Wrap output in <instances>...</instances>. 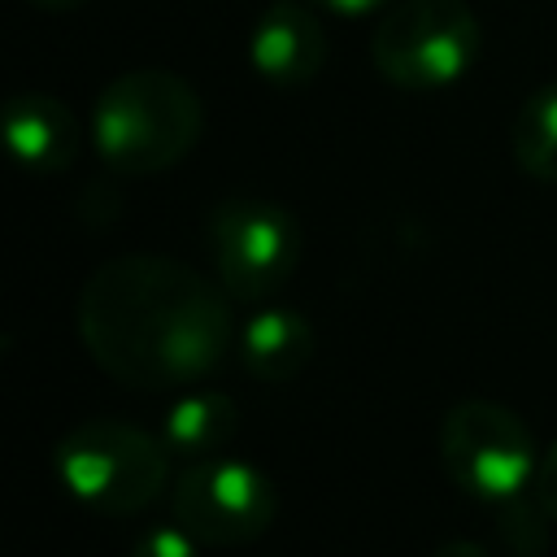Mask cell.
<instances>
[{
	"instance_id": "obj_12",
	"label": "cell",
	"mask_w": 557,
	"mask_h": 557,
	"mask_svg": "<svg viewBox=\"0 0 557 557\" xmlns=\"http://www.w3.org/2000/svg\"><path fill=\"white\" fill-rule=\"evenodd\" d=\"M513 161L535 183H557V78L540 83L513 117Z\"/></svg>"
},
{
	"instance_id": "obj_16",
	"label": "cell",
	"mask_w": 557,
	"mask_h": 557,
	"mask_svg": "<svg viewBox=\"0 0 557 557\" xmlns=\"http://www.w3.org/2000/svg\"><path fill=\"white\" fill-rule=\"evenodd\" d=\"M396 0H313V9L335 13V17H370V13H383Z\"/></svg>"
},
{
	"instance_id": "obj_18",
	"label": "cell",
	"mask_w": 557,
	"mask_h": 557,
	"mask_svg": "<svg viewBox=\"0 0 557 557\" xmlns=\"http://www.w3.org/2000/svg\"><path fill=\"white\" fill-rule=\"evenodd\" d=\"M26 4H35V9H44V13H74V9H83V4H91V0H26Z\"/></svg>"
},
{
	"instance_id": "obj_10",
	"label": "cell",
	"mask_w": 557,
	"mask_h": 557,
	"mask_svg": "<svg viewBox=\"0 0 557 557\" xmlns=\"http://www.w3.org/2000/svg\"><path fill=\"white\" fill-rule=\"evenodd\" d=\"M313 348H318L313 322L292 305H265V309L248 313L235 335V352H239L244 370L261 383L296 379L313 361Z\"/></svg>"
},
{
	"instance_id": "obj_11",
	"label": "cell",
	"mask_w": 557,
	"mask_h": 557,
	"mask_svg": "<svg viewBox=\"0 0 557 557\" xmlns=\"http://www.w3.org/2000/svg\"><path fill=\"white\" fill-rule=\"evenodd\" d=\"M239 435V405L218 392V387H191L183 392L165 418H161V440L178 461H200L222 453Z\"/></svg>"
},
{
	"instance_id": "obj_15",
	"label": "cell",
	"mask_w": 557,
	"mask_h": 557,
	"mask_svg": "<svg viewBox=\"0 0 557 557\" xmlns=\"http://www.w3.org/2000/svg\"><path fill=\"white\" fill-rule=\"evenodd\" d=\"M535 492H540V500H544V509L553 513V522H557V440L540 453V470H535Z\"/></svg>"
},
{
	"instance_id": "obj_5",
	"label": "cell",
	"mask_w": 557,
	"mask_h": 557,
	"mask_svg": "<svg viewBox=\"0 0 557 557\" xmlns=\"http://www.w3.org/2000/svg\"><path fill=\"white\" fill-rule=\"evenodd\" d=\"M444 474L483 505H505L535 487L540 453L531 426L500 400H457L440 418Z\"/></svg>"
},
{
	"instance_id": "obj_13",
	"label": "cell",
	"mask_w": 557,
	"mask_h": 557,
	"mask_svg": "<svg viewBox=\"0 0 557 557\" xmlns=\"http://www.w3.org/2000/svg\"><path fill=\"white\" fill-rule=\"evenodd\" d=\"M496 509H500V540H505V548L513 557H540L544 540H548V522H553V513L544 509L540 492L531 487V492H522V496H513V500H505Z\"/></svg>"
},
{
	"instance_id": "obj_7",
	"label": "cell",
	"mask_w": 557,
	"mask_h": 557,
	"mask_svg": "<svg viewBox=\"0 0 557 557\" xmlns=\"http://www.w3.org/2000/svg\"><path fill=\"white\" fill-rule=\"evenodd\" d=\"M170 509L183 531L213 548L261 540L278 518V487L252 461L213 453L187 461L170 487Z\"/></svg>"
},
{
	"instance_id": "obj_9",
	"label": "cell",
	"mask_w": 557,
	"mask_h": 557,
	"mask_svg": "<svg viewBox=\"0 0 557 557\" xmlns=\"http://www.w3.org/2000/svg\"><path fill=\"white\" fill-rule=\"evenodd\" d=\"M4 144L22 170L61 174L78 157V117L48 91H17L4 104Z\"/></svg>"
},
{
	"instance_id": "obj_2",
	"label": "cell",
	"mask_w": 557,
	"mask_h": 557,
	"mask_svg": "<svg viewBox=\"0 0 557 557\" xmlns=\"http://www.w3.org/2000/svg\"><path fill=\"white\" fill-rule=\"evenodd\" d=\"M205 131L200 91L174 70H126L91 104V144L113 174H161L178 165Z\"/></svg>"
},
{
	"instance_id": "obj_8",
	"label": "cell",
	"mask_w": 557,
	"mask_h": 557,
	"mask_svg": "<svg viewBox=\"0 0 557 557\" xmlns=\"http://www.w3.org/2000/svg\"><path fill=\"white\" fill-rule=\"evenodd\" d=\"M248 61L257 78H265L278 91H296L313 83L326 65V30L318 22V9L300 0L265 4L248 30Z\"/></svg>"
},
{
	"instance_id": "obj_14",
	"label": "cell",
	"mask_w": 557,
	"mask_h": 557,
	"mask_svg": "<svg viewBox=\"0 0 557 557\" xmlns=\"http://www.w3.org/2000/svg\"><path fill=\"white\" fill-rule=\"evenodd\" d=\"M200 540L191 535V531H183L178 522L174 527H152V531H144L139 540H135V548H131V557H200Z\"/></svg>"
},
{
	"instance_id": "obj_3",
	"label": "cell",
	"mask_w": 557,
	"mask_h": 557,
	"mask_svg": "<svg viewBox=\"0 0 557 557\" xmlns=\"http://www.w3.org/2000/svg\"><path fill=\"white\" fill-rule=\"evenodd\" d=\"M170 461L165 440L126 418H83L52 448L61 487L109 518L148 509L170 487Z\"/></svg>"
},
{
	"instance_id": "obj_6",
	"label": "cell",
	"mask_w": 557,
	"mask_h": 557,
	"mask_svg": "<svg viewBox=\"0 0 557 557\" xmlns=\"http://www.w3.org/2000/svg\"><path fill=\"white\" fill-rule=\"evenodd\" d=\"M205 248L213 278L235 300H265L300 265V222L261 196H226L205 218Z\"/></svg>"
},
{
	"instance_id": "obj_4",
	"label": "cell",
	"mask_w": 557,
	"mask_h": 557,
	"mask_svg": "<svg viewBox=\"0 0 557 557\" xmlns=\"http://www.w3.org/2000/svg\"><path fill=\"white\" fill-rule=\"evenodd\" d=\"M479 48L483 30L466 0H396L374 26L370 61L396 91H444L474 70Z\"/></svg>"
},
{
	"instance_id": "obj_17",
	"label": "cell",
	"mask_w": 557,
	"mask_h": 557,
	"mask_svg": "<svg viewBox=\"0 0 557 557\" xmlns=\"http://www.w3.org/2000/svg\"><path fill=\"white\" fill-rule=\"evenodd\" d=\"M426 557H492L479 540H444V544H435Z\"/></svg>"
},
{
	"instance_id": "obj_1",
	"label": "cell",
	"mask_w": 557,
	"mask_h": 557,
	"mask_svg": "<svg viewBox=\"0 0 557 557\" xmlns=\"http://www.w3.org/2000/svg\"><path fill=\"white\" fill-rule=\"evenodd\" d=\"M231 292L187 261L122 252L78 287V335L87 357L139 392H174L209 379L235 348Z\"/></svg>"
}]
</instances>
